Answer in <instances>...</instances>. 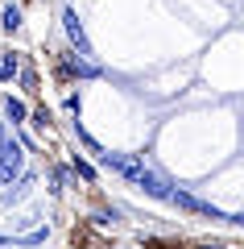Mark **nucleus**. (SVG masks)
I'll list each match as a JSON object with an SVG mask.
<instances>
[{
    "label": "nucleus",
    "instance_id": "16",
    "mask_svg": "<svg viewBox=\"0 0 244 249\" xmlns=\"http://www.w3.org/2000/svg\"><path fill=\"white\" fill-rule=\"evenodd\" d=\"M13 245V237H4V232H0V249H9Z\"/></svg>",
    "mask_w": 244,
    "mask_h": 249
},
{
    "label": "nucleus",
    "instance_id": "15",
    "mask_svg": "<svg viewBox=\"0 0 244 249\" xmlns=\"http://www.w3.org/2000/svg\"><path fill=\"white\" fill-rule=\"evenodd\" d=\"M62 108H66V112H79V91H70V96L62 100Z\"/></svg>",
    "mask_w": 244,
    "mask_h": 249
},
{
    "label": "nucleus",
    "instance_id": "2",
    "mask_svg": "<svg viewBox=\"0 0 244 249\" xmlns=\"http://www.w3.org/2000/svg\"><path fill=\"white\" fill-rule=\"evenodd\" d=\"M58 79L62 83H70V79H99V67L91 58H79L75 50H66L62 62H58Z\"/></svg>",
    "mask_w": 244,
    "mask_h": 249
},
{
    "label": "nucleus",
    "instance_id": "1",
    "mask_svg": "<svg viewBox=\"0 0 244 249\" xmlns=\"http://www.w3.org/2000/svg\"><path fill=\"white\" fill-rule=\"evenodd\" d=\"M21 175H25V150L17 145V137H4V145H0V183L9 187Z\"/></svg>",
    "mask_w": 244,
    "mask_h": 249
},
{
    "label": "nucleus",
    "instance_id": "6",
    "mask_svg": "<svg viewBox=\"0 0 244 249\" xmlns=\"http://www.w3.org/2000/svg\"><path fill=\"white\" fill-rule=\"evenodd\" d=\"M4 121H13V133H17L21 124L29 121V104L17 100V96H4Z\"/></svg>",
    "mask_w": 244,
    "mask_h": 249
},
{
    "label": "nucleus",
    "instance_id": "8",
    "mask_svg": "<svg viewBox=\"0 0 244 249\" xmlns=\"http://www.w3.org/2000/svg\"><path fill=\"white\" fill-rule=\"evenodd\" d=\"M21 71V58L17 50H0V83H13V75Z\"/></svg>",
    "mask_w": 244,
    "mask_h": 249
},
{
    "label": "nucleus",
    "instance_id": "18",
    "mask_svg": "<svg viewBox=\"0 0 244 249\" xmlns=\"http://www.w3.org/2000/svg\"><path fill=\"white\" fill-rule=\"evenodd\" d=\"M203 249H219V245H203Z\"/></svg>",
    "mask_w": 244,
    "mask_h": 249
},
{
    "label": "nucleus",
    "instance_id": "7",
    "mask_svg": "<svg viewBox=\"0 0 244 249\" xmlns=\"http://www.w3.org/2000/svg\"><path fill=\"white\" fill-rule=\"evenodd\" d=\"M25 25V13H21V4H4V9H0V29H4V34H17V29Z\"/></svg>",
    "mask_w": 244,
    "mask_h": 249
},
{
    "label": "nucleus",
    "instance_id": "12",
    "mask_svg": "<svg viewBox=\"0 0 244 249\" xmlns=\"http://www.w3.org/2000/svg\"><path fill=\"white\" fill-rule=\"evenodd\" d=\"M25 124H33L37 133H46V124H50V112H46V108H33V112H29V121Z\"/></svg>",
    "mask_w": 244,
    "mask_h": 249
},
{
    "label": "nucleus",
    "instance_id": "14",
    "mask_svg": "<svg viewBox=\"0 0 244 249\" xmlns=\"http://www.w3.org/2000/svg\"><path fill=\"white\" fill-rule=\"evenodd\" d=\"M66 183H70V170H66V166H58V170H54V191H62Z\"/></svg>",
    "mask_w": 244,
    "mask_h": 249
},
{
    "label": "nucleus",
    "instance_id": "4",
    "mask_svg": "<svg viewBox=\"0 0 244 249\" xmlns=\"http://www.w3.org/2000/svg\"><path fill=\"white\" fill-rule=\"evenodd\" d=\"M132 187H137V191H145L149 199H162V204H170V196H174V183H166V178L157 175V170H149V166L132 178Z\"/></svg>",
    "mask_w": 244,
    "mask_h": 249
},
{
    "label": "nucleus",
    "instance_id": "11",
    "mask_svg": "<svg viewBox=\"0 0 244 249\" xmlns=\"http://www.w3.org/2000/svg\"><path fill=\"white\" fill-rule=\"evenodd\" d=\"M75 137H79V142H83V145H87V150H91V154H96V158H99V154H104V145H99V142H96V137H91V133H87V129H79V124H75Z\"/></svg>",
    "mask_w": 244,
    "mask_h": 249
},
{
    "label": "nucleus",
    "instance_id": "13",
    "mask_svg": "<svg viewBox=\"0 0 244 249\" xmlns=\"http://www.w3.org/2000/svg\"><path fill=\"white\" fill-rule=\"evenodd\" d=\"M17 79H21V88H25V91H37V71H33V67H21Z\"/></svg>",
    "mask_w": 244,
    "mask_h": 249
},
{
    "label": "nucleus",
    "instance_id": "3",
    "mask_svg": "<svg viewBox=\"0 0 244 249\" xmlns=\"http://www.w3.org/2000/svg\"><path fill=\"white\" fill-rule=\"evenodd\" d=\"M62 29H66V42H70V50L79 54V58H91V42H87V34H83V21H79V13L70 9H62Z\"/></svg>",
    "mask_w": 244,
    "mask_h": 249
},
{
    "label": "nucleus",
    "instance_id": "9",
    "mask_svg": "<svg viewBox=\"0 0 244 249\" xmlns=\"http://www.w3.org/2000/svg\"><path fill=\"white\" fill-rule=\"evenodd\" d=\"M70 170H75L83 183H96V178H99V166H96V162H87L83 154H75V158H70Z\"/></svg>",
    "mask_w": 244,
    "mask_h": 249
},
{
    "label": "nucleus",
    "instance_id": "17",
    "mask_svg": "<svg viewBox=\"0 0 244 249\" xmlns=\"http://www.w3.org/2000/svg\"><path fill=\"white\" fill-rule=\"evenodd\" d=\"M4 137H9V129H4V121H0V145H4Z\"/></svg>",
    "mask_w": 244,
    "mask_h": 249
},
{
    "label": "nucleus",
    "instance_id": "10",
    "mask_svg": "<svg viewBox=\"0 0 244 249\" xmlns=\"http://www.w3.org/2000/svg\"><path fill=\"white\" fill-rule=\"evenodd\" d=\"M46 241H50V224H33V229L21 237V245H25V249H42Z\"/></svg>",
    "mask_w": 244,
    "mask_h": 249
},
{
    "label": "nucleus",
    "instance_id": "5",
    "mask_svg": "<svg viewBox=\"0 0 244 249\" xmlns=\"http://www.w3.org/2000/svg\"><path fill=\"white\" fill-rule=\"evenodd\" d=\"M33 183H37V178H33V170H25V175H21L17 183H9L4 191H0V208H13V204H21V199H25L29 191H33Z\"/></svg>",
    "mask_w": 244,
    "mask_h": 249
}]
</instances>
